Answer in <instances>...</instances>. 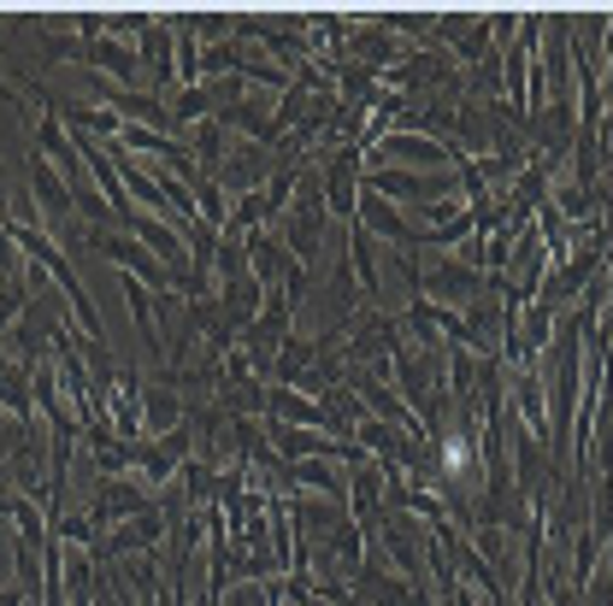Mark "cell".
<instances>
[{"label":"cell","mask_w":613,"mask_h":606,"mask_svg":"<svg viewBox=\"0 0 613 606\" xmlns=\"http://www.w3.org/2000/svg\"><path fill=\"white\" fill-rule=\"evenodd\" d=\"M0 424H7V419H0Z\"/></svg>","instance_id":"cell-10"},{"label":"cell","mask_w":613,"mask_h":606,"mask_svg":"<svg viewBox=\"0 0 613 606\" xmlns=\"http://www.w3.org/2000/svg\"><path fill=\"white\" fill-rule=\"evenodd\" d=\"M172 419H178V401H172V394L160 401V389H148V430H160V424H172Z\"/></svg>","instance_id":"cell-8"},{"label":"cell","mask_w":613,"mask_h":606,"mask_svg":"<svg viewBox=\"0 0 613 606\" xmlns=\"http://www.w3.org/2000/svg\"><path fill=\"white\" fill-rule=\"evenodd\" d=\"M361 230H378V236H389V241H407V248H424V230H413L396 206H389L384 195H361Z\"/></svg>","instance_id":"cell-3"},{"label":"cell","mask_w":613,"mask_h":606,"mask_svg":"<svg viewBox=\"0 0 613 606\" xmlns=\"http://www.w3.org/2000/svg\"><path fill=\"white\" fill-rule=\"evenodd\" d=\"M372 160H407V165H442L449 160V171H454V165H466V153L442 148L431 136H384V142L372 148Z\"/></svg>","instance_id":"cell-2"},{"label":"cell","mask_w":613,"mask_h":606,"mask_svg":"<svg viewBox=\"0 0 613 606\" xmlns=\"http://www.w3.org/2000/svg\"><path fill=\"white\" fill-rule=\"evenodd\" d=\"M30 183H36L30 195H36V201L47 206V218H54V224H60L65 213H72V206H77V201H72V188H60V177H54V171H47L42 160H30Z\"/></svg>","instance_id":"cell-5"},{"label":"cell","mask_w":613,"mask_h":606,"mask_svg":"<svg viewBox=\"0 0 613 606\" xmlns=\"http://www.w3.org/2000/svg\"><path fill=\"white\" fill-rule=\"evenodd\" d=\"M295 483H306V489H325V495H343L336 489V472L325 459H295Z\"/></svg>","instance_id":"cell-6"},{"label":"cell","mask_w":613,"mask_h":606,"mask_svg":"<svg viewBox=\"0 0 613 606\" xmlns=\"http://www.w3.org/2000/svg\"><path fill=\"white\" fill-rule=\"evenodd\" d=\"M366 188L384 201H413V206H431L442 195H454V183L442 177H413V171H366Z\"/></svg>","instance_id":"cell-1"},{"label":"cell","mask_w":613,"mask_h":606,"mask_svg":"<svg viewBox=\"0 0 613 606\" xmlns=\"http://www.w3.org/2000/svg\"><path fill=\"white\" fill-rule=\"evenodd\" d=\"M153 530H160V518H142V524H118V530H112V542H118V548H148V542H153Z\"/></svg>","instance_id":"cell-7"},{"label":"cell","mask_w":613,"mask_h":606,"mask_svg":"<svg viewBox=\"0 0 613 606\" xmlns=\"http://www.w3.org/2000/svg\"><path fill=\"white\" fill-rule=\"evenodd\" d=\"M83 59H89L95 72H112L118 83H136V65H142V54H136V47H118L112 36L89 42V47H83Z\"/></svg>","instance_id":"cell-4"},{"label":"cell","mask_w":613,"mask_h":606,"mask_svg":"<svg viewBox=\"0 0 613 606\" xmlns=\"http://www.w3.org/2000/svg\"><path fill=\"white\" fill-rule=\"evenodd\" d=\"M19 306H30V301H24V277H19V283H0V324L19 313Z\"/></svg>","instance_id":"cell-9"}]
</instances>
